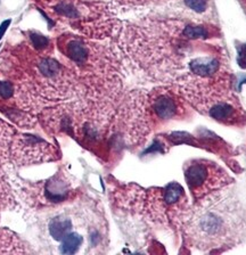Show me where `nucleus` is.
<instances>
[{"label": "nucleus", "instance_id": "nucleus-14", "mask_svg": "<svg viewBox=\"0 0 246 255\" xmlns=\"http://www.w3.org/2000/svg\"><path fill=\"white\" fill-rule=\"evenodd\" d=\"M31 40H32V43L34 45V47L38 48V49H42V48L48 46V39L43 37V35L34 33L31 35Z\"/></svg>", "mask_w": 246, "mask_h": 255}, {"label": "nucleus", "instance_id": "nucleus-5", "mask_svg": "<svg viewBox=\"0 0 246 255\" xmlns=\"http://www.w3.org/2000/svg\"><path fill=\"white\" fill-rule=\"evenodd\" d=\"M63 51H64L67 57L71 58V61L75 64H79V65L86 63L89 57L88 48L79 39H71L70 41H67Z\"/></svg>", "mask_w": 246, "mask_h": 255}, {"label": "nucleus", "instance_id": "nucleus-4", "mask_svg": "<svg viewBox=\"0 0 246 255\" xmlns=\"http://www.w3.org/2000/svg\"><path fill=\"white\" fill-rule=\"evenodd\" d=\"M153 111L158 119H172L177 113V104L171 96L160 95L153 102Z\"/></svg>", "mask_w": 246, "mask_h": 255}, {"label": "nucleus", "instance_id": "nucleus-1", "mask_svg": "<svg viewBox=\"0 0 246 255\" xmlns=\"http://www.w3.org/2000/svg\"><path fill=\"white\" fill-rule=\"evenodd\" d=\"M232 206V205H230ZM229 201L210 195L200 209L189 220L187 233L189 238L201 247L219 246L224 243L234 226L233 210H229Z\"/></svg>", "mask_w": 246, "mask_h": 255}, {"label": "nucleus", "instance_id": "nucleus-8", "mask_svg": "<svg viewBox=\"0 0 246 255\" xmlns=\"http://www.w3.org/2000/svg\"><path fill=\"white\" fill-rule=\"evenodd\" d=\"M43 191H45V197L47 201L51 203L62 202L66 197L67 193L65 187L62 186V181H56V177L51 178L48 182H46L45 187H43Z\"/></svg>", "mask_w": 246, "mask_h": 255}, {"label": "nucleus", "instance_id": "nucleus-2", "mask_svg": "<svg viewBox=\"0 0 246 255\" xmlns=\"http://www.w3.org/2000/svg\"><path fill=\"white\" fill-rule=\"evenodd\" d=\"M186 182L197 201L209 196L218 188L226 185L227 175L216 163L206 159H194L185 170Z\"/></svg>", "mask_w": 246, "mask_h": 255}, {"label": "nucleus", "instance_id": "nucleus-6", "mask_svg": "<svg viewBox=\"0 0 246 255\" xmlns=\"http://www.w3.org/2000/svg\"><path fill=\"white\" fill-rule=\"evenodd\" d=\"M219 67V61L214 58H196L190 63V70L193 73L201 75V77H211L214 73H217Z\"/></svg>", "mask_w": 246, "mask_h": 255}, {"label": "nucleus", "instance_id": "nucleus-13", "mask_svg": "<svg viewBox=\"0 0 246 255\" xmlns=\"http://www.w3.org/2000/svg\"><path fill=\"white\" fill-rule=\"evenodd\" d=\"M14 93V87L10 82L0 81V97L3 99H8Z\"/></svg>", "mask_w": 246, "mask_h": 255}, {"label": "nucleus", "instance_id": "nucleus-3", "mask_svg": "<svg viewBox=\"0 0 246 255\" xmlns=\"http://www.w3.org/2000/svg\"><path fill=\"white\" fill-rule=\"evenodd\" d=\"M17 148L18 157L23 164L50 161L55 156L51 145L34 135H22Z\"/></svg>", "mask_w": 246, "mask_h": 255}, {"label": "nucleus", "instance_id": "nucleus-10", "mask_svg": "<svg viewBox=\"0 0 246 255\" xmlns=\"http://www.w3.org/2000/svg\"><path fill=\"white\" fill-rule=\"evenodd\" d=\"M82 243V237L80 235L75 233H69L66 236L62 239V245H61V253L63 254H74L78 252L79 247H80Z\"/></svg>", "mask_w": 246, "mask_h": 255}, {"label": "nucleus", "instance_id": "nucleus-7", "mask_svg": "<svg viewBox=\"0 0 246 255\" xmlns=\"http://www.w3.org/2000/svg\"><path fill=\"white\" fill-rule=\"evenodd\" d=\"M210 117L212 119L217 120V121L221 122H233L234 120H236V110L233 105H230L228 103H217L216 105H213L209 112Z\"/></svg>", "mask_w": 246, "mask_h": 255}, {"label": "nucleus", "instance_id": "nucleus-12", "mask_svg": "<svg viewBox=\"0 0 246 255\" xmlns=\"http://www.w3.org/2000/svg\"><path fill=\"white\" fill-rule=\"evenodd\" d=\"M185 2L190 9L195 10L197 13H202L208 7V1L206 0H185Z\"/></svg>", "mask_w": 246, "mask_h": 255}, {"label": "nucleus", "instance_id": "nucleus-11", "mask_svg": "<svg viewBox=\"0 0 246 255\" xmlns=\"http://www.w3.org/2000/svg\"><path fill=\"white\" fill-rule=\"evenodd\" d=\"M184 35L190 39H196V38H202L206 37L208 35V32L202 26H187L184 30Z\"/></svg>", "mask_w": 246, "mask_h": 255}, {"label": "nucleus", "instance_id": "nucleus-16", "mask_svg": "<svg viewBox=\"0 0 246 255\" xmlns=\"http://www.w3.org/2000/svg\"><path fill=\"white\" fill-rule=\"evenodd\" d=\"M9 24H10V19H7V21L1 23V25H0V39H1L2 35L5 34V32L7 30V27L9 26Z\"/></svg>", "mask_w": 246, "mask_h": 255}, {"label": "nucleus", "instance_id": "nucleus-15", "mask_svg": "<svg viewBox=\"0 0 246 255\" xmlns=\"http://www.w3.org/2000/svg\"><path fill=\"white\" fill-rule=\"evenodd\" d=\"M238 64H240L242 67H246V45L240 49V54H238Z\"/></svg>", "mask_w": 246, "mask_h": 255}, {"label": "nucleus", "instance_id": "nucleus-9", "mask_svg": "<svg viewBox=\"0 0 246 255\" xmlns=\"http://www.w3.org/2000/svg\"><path fill=\"white\" fill-rule=\"evenodd\" d=\"M71 227H72V223L69 219L57 217L54 218L49 223V233L55 241H62L69 234Z\"/></svg>", "mask_w": 246, "mask_h": 255}]
</instances>
